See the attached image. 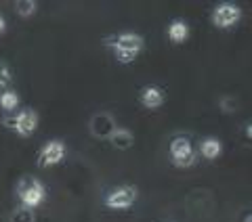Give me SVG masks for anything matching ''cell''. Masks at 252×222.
Here are the masks:
<instances>
[{
    "mask_svg": "<svg viewBox=\"0 0 252 222\" xmlns=\"http://www.w3.org/2000/svg\"><path fill=\"white\" fill-rule=\"evenodd\" d=\"M105 44L114 51L116 59L120 63H132L143 51V38L135 31H120V34L107 38Z\"/></svg>",
    "mask_w": 252,
    "mask_h": 222,
    "instance_id": "6da1fadb",
    "label": "cell"
},
{
    "mask_svg": "<svg viewBox=\"0 0 252 222\" xmlns=\"http://www.w3.org/2000/svg\"><path fill=\"white\" fill-rule=\"evenodd\" d=\"M15 193H17L19 201L23 205H28V208H36V205H40L46 197V191L44 187L40 185V180L36 176H23L19 180L17 189H15Z\"/></svg>",
    "mask_w": 252,
    "mask_h": 222,
    "instance_id": "7a4b0ae2",
    "label": "cell"
},
{
    "mask_svg": "<svg viewBox=\"0 0 252 222\" xmlns=\"http://www.w3.org/2000/svg\"><path fill=\"white\" fill-rule=\"evenodd\" d=\"M168 151H170V160L177 168H191L195 160H198V153L193 151V147L187 137H175L170 140Z\"/></svg>",
    "mask_w": 252,
    "mask_h": 222,
    "instance_id": "3957f363",
    "label": "cell"
},
{
    "mask_svg": "<svg viewBox=\"0 0 252 222\" xmlns=\"http://www.w3.org/2000/svg\"><path fill=\"white\" fill-rule=\"evenodd\" d=\"M4 126H9V128H13L15 132L19 134V137H30L32 132H34L38 128V113L34 109H21L17 111L13 117L6 115L2 120Z\"/></svg>",
    "mask_w": 252,
    "mask_h": 222,
    "instance_id": "277c9868",
    "label": "cell"
},
{
    "mask_svg": "<svg viewBox=\"0 0 252 222\" xmlns=\"http://www.w3.org/2000/svg\"><path fill=\"white\" fill-rule=\"evenodd\" d=\"M137 189L132 185H122V187H116L112 193L105 197V205L112 210H126L130 208L132 203L137 201Z\"/></svg>",
    "mask_w": 252,
    "mask_h": 222,
    "instance_id": "5b68a950",
    "label": "cell"
},
{
    "mask_svg": "<svg viewBox=\"0 0 252 222\" xmlns=\"http://www.w3.org/2000/svg\"><path fill=\"white\" fill-rule=\"evenodd\" d=\"M240 17H242L240 6L231 4V2H223L212 11V23H215L217 28H231L240 21Z\"/></svg>",
    "mask_w": 252,
    "mask_h": 222,
    "instance_id": "8992f818",
    "label": "cell"
},
{
    "mask_svg": "<svg viewBox=\"0 0 252 222\" xmlns=\"http://www.w3.org/2000/svg\"><path fill=\"white\" fill-rule=\"evenodd\" d=\"M65 157V145L61 140H49L46 145L40 149V153L36 157V164L40 168H49V166L59 164Z\"/></svg>",
    "mask_w": 252,
    "mask_h": 222,
    "instance_id": "52a82bcc",
    "label": "cell"
},
{
    "mask_svg": "<svg viewBox=\"0 0 252 222\" xmlns=\"http://www.w3.org/2000/svg\"><path fill=\"white\" fill-rule=\"evenodd\" d=\"M118 128L116 126V120L112 113H105V111H101V113L93 115V120L89 124V130L94 139H109L114 134V130Z\"/></svg>",
    "mask_w": 252,
    "mask_h": 222,
    "instance_id": "ba28073f",
    "label": "cell"
},
{
    "mask_svg": "<svg viewBox=\"0 0 252 222\" xmlns=\"http://www.w3.org/2000/svg\"><path fill=\"white\" fill-rule=\"evenodd\" d=\"M109 142H112L116 149L124 151V149L132 147V142H135V134H132L130 128H122V126H118V128L114 130V134L109 137Z\"/></svg>",
    "mask_w": 252,
    "mask_h": 222,
    "instance_id": "9c48e42d",
    "label": "cell"
},
{
    "mask_svg": "<svg viewBox=\"0 0 252 222\" xmlns=\"http://www.w3.org/2000/svg\"><path fill=\"white\" fill-rule=\"evenodd\" d=\"M141 103H143V107H147V109L160 107L164 103V92L158 88V86H145V88L141 90Z\"/></svg>",
    "mask_w": 252,
    "mask_h": 222,
    "instance_id": "30bf717a",
    "label": "cell"
},
{
    "mask_svg": "<svg viewBox=\"0 0 252 222\" xmlns=\"http://www.w3.org/2000/svg\"><path fill=\"white\" fill-rule=\"evenodd\" d=\"M198 151L202 157H206V160H215V157L220 155V151H223V145H220V140L215 139V137H206L200 140V147Z\"/></svg>",
    "mask_w": 252,
    "mask_h": 222,
    "instance_id": "8fae6325",
    "label": "cell"
},
{
    "mask_svg": "<svg viewBox=\"0 0 252 222\" xmlns=\"http://www.w3.org/2000/svg\"><path fill=\"white\" fill-rule=\"evenodd\" d=\"M189 36V26L183 19H175L168 26V40L170 42H183Z\"/></svg>",
    "mask_w": 252,
    "mask_h": 222,
    "instance_id": "7c38bea8",
    "label": "cell"
},
{
    "mask_svg": "<svg viewBox=\"0 0 252 222\" xmlns=\"http://www.w3.org/2000/svg\"><path fill=\"white\" fill-rule=\"evenodd\" d=\"M19 105V94L11 90V88H4L2 92H0V109L6 111V113H11L13 109H17Z\"/></svg>",
    "mask_w": 252,
    "mask_h": 222,
    "instance_id": "4fadbf2b",
    "label": "cell"
},
{
    "mask_svg": "<svg viewBox=\"0 0 252 222\" xmlns=\"http://www.w3.org/2000/svg\"><path fill=\"white\" fill-rule=\"evenodd\" d=\"M11 222H36V214L34 208H28V205H17L11 214Z\"/></svg>",
    "mask_w": 252,
    "mask_h": 222,
    "instance_id": "5bb4252c",
    "label": "cell"
},
{
    "mask_svg": "<svg viewBox=\"0 0 252 222\" xmlns=\"http://www.w3.org/2000/svg\"><path fill=\"white\" fill-rule=\"evenodd\" d=\"M13 9H15V13H17L19 17H32V15L36 13L38 4L34 2V0H17Z\"/></svg>",
    "mask_w": 252,
    "mask_h": 222,
    "instance_id": "9a60e30c",
    "label": "cell"
},
{
    "mask_svg": "<svg viewBox=\"0 0 252 222\" xmlns=\"http://www.w3.org/2000/svg\"><path fill=\"white\" fill-rule=\"evenodd\" d=\"M219 107L223 109L225 113H235V111H238V101H235L233 97H220Z\"/></svg>",
    "mask_w": 252,
    "mask_h": 222,
    "instance_id": "2e32d148",
    "label": "cell"
},
{
    "mask_svg": "<svg viewBox=\"0 0 252 222\" xmlns=\"http://www.w3.org/2000/svg\"><path fill=\"white\" fill-rule=\"evenodd\" d=\"M11 80H13V74H11L9 65H6L4 61H0V88H6V86L11 84Z\"/></svg>",
    "mask_w": 252,
    "mask_h": 222,
    "instance_id": "e0dca14e",
    "label": "cell"
},
{
    "mask_svg": "<svg viewBox=\"0 0 252 222\" xmlns=\"http://www.w3.org/2000/svg\"><path fill=\"white\" fill-rule=\"evenodd\" d=\"M244 132H246V137L252 140V122H250V124H246V128H244Z\"/></svg>",
    "mask_w": 252,
    "mask_h": 222,
    "instance_id": "ac0fdd59",
    "label": "cell"
},
{
    "mask_svg": "<svg viewBox=\"0 0 252 222\" xmlns=\"http://www.w3.org/2000/svg\"><path fill=\"white\" fill-rule=\"evenodd\" d=\"M4 26H6V23H4V19H2V17H0V31H2V29H4Z\"/></svg>",
    "mask_w": 252,
    "mask_h": 222,
    "instance_id": "d6986e66",
    "label": "cell"
},
{
    "mask_svg": "<svg viewBox=\"0 0 252 222\" xmlns=\"http://www.w3.org/2000/svg\"><path fill=\"white\" fill-rule=\"evenodd\" d=\"M244 222H252V216H248V218H244Z\"/></svg>",
    "mask_w": 252,
    "mask_h": 222,
    "instance_id": "ffe728a7",
    "label": "cell"
}]
</instances>
